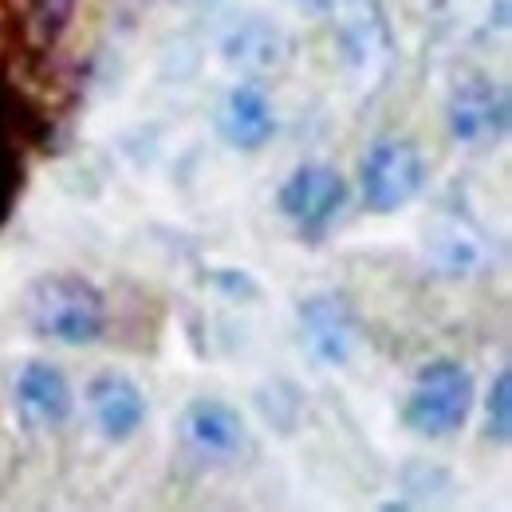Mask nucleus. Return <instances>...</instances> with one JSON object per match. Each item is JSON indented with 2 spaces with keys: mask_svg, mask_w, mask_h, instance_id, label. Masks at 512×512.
I'll return each instance as SVG.
<instances>
[{
  "mask_svg": "<svg viewBox=\"0 0 512 512\" xmlns=\"http://www.w3.org/2000/svg\"><path fill=\"white\" fill-rule=\"evenodd\" d=\"M24 320L40 339L91 347L107 331V296L79 272H48L28 288Z\"/></svg>",
  "mask_w": 512,
  "mask_h": 512,
  "instance_id": "obj_1",
  "label": "nucleus"
},
{
  "mask_svg": "<svg viewBox=\"0 0 512 512\" xmlns=\"http://www.w3.org/2000/svg\"><path fill=\"white\" fill-rule=\"evenodd\" d=\"M473 394H477V386H473L469 367H461L453 359H434L418 371L414 386L406 390L398 418L418 438H449L465 426V418L473 410Z\"/></svg>",
  "mask_w": 512,
  "mask_h": 512,
  "instance_id": "obj_2",
  "label": "nucleus"
},
{
  "mask_svg": "<svg viewBox=\"0 0 512 512\" xmlns=\"http://www.w3.org/2000/svg\"><path fill=\"white\" fill-rule=\"evenodd\" d=\"M426 182L422 150L406 138H383L375 142L359 162V193L371 213H398L410 205Z\"/></svg>",
  "mask_w": 512,
  "mask_h": 512,
  "instance_id": "obj_3",
  "label": "nucleus"
},
{
  "mask_svg": "<svg viewBox=\"0 0 512 512\" xmlns=\"http://www.w3.org/2000/svg\"><path fill=\"white\" fill-rule=\"evenodd\" d=\"M347 205V182L327 162H304L296 166L276 193V209L300 229V237H323L327 225Z\"/></svg>",
  "mask_w": 512,
  "mask_h": 512,
  "instance_id": "obj_4",
  "label": "nucleus"
},
{
  "mask_svg": "<svg viewBox=\"0 0 512 512\" xmlns=\"http://www.w3.org/2000/svg\"><path fill=\"white\" fill-rule=\"evenodd\" d=\"M446 127L461 146H489L509 130V95L493 79H465L446 103Z\"/></svg>",
  "mask_w": 512,
  "mask_h": 512,
  "instance_id": "obj_5",
  "label": "nucleus"
},
{
  "mask_svg": "<svg viewBox=\"0 0 512 512\" xmlns=\"http://www.w3.org/2000/svg\"><path fill=\"white\" fill-rule=\"evenodd\" d=\"M87 410H91V418H95V426H99V434L107 442H130L142 430L146 414H150L142 386L127 379V375H115V371L91 379Z\"/></svg>",
  "mask_w": 512,
  "mask_h": 512,
  "instance_id": "obj_6",
  "label": "nucleus"
},
{
  "mask_svg": "<svg viewBox=\"0 0 512 512\" xmlns=\"http://www.w3.org/2000/svg\"><path fill=\"white\" fill-rule=\"evenodd\" d=\"M16 410L32 430H60L75 410L67 375L56 363H28L16 375Z\"/></svg>",
  "mask_w": 512,
  "mask_h": 512,
  "instance_id": "obj_7",
  "label": "nucleus"
},
{
  "mask_svg": "<svg viewBox=\"0 0 512 512\" xmlns=\"http://www.w3.org/2000/svg\"><path fill=\"white\" fill-rule=\"evenodd\" d=\"M300 331H304V343H308L312 359H320L323 367H343L351 359L355 323L347 316L343 300H335V296L304 300L300 304Z\"/></svg>",
  "mask_w": 512,
  "mask_h": 512,
  "instance_id": "obj_8",
  "label": "nucleus"
},
{
  "mask_svg": "<svg viewBox=\"0 0 512 512\" xmlns=\"http://www.w3.org/2000/svg\"><path fill=\"white\" fill-rule=\"evenodd\" d=\"M182 438L205 457H233L245 446V418L221 398H197L182 414Z\"/></svg>",
  "mask_w": 512,
  "mask_h": 512,
  "instance_id": "obj_9",
  "label": "nucleus"
},
{
  "mask_svg": "<svg viewBox=\"0 0 512 512\" xmlns=\"http://www.w3.org/2000/svg\"><path fill=\"white\" fill-rule=\"evenodd\" d=\"M217 127L221 138L237 150H260L272 134H276V111L268 103V95L256 87V83H237L221 111H217Z\"/></svg>",
  "mask_w": 512,
  "mask_h": 512,
  "instance_id": "obj_10",
  "label": "nucleus"
},
{
  "mask_svg": "<svg viewBox=\"0 0 512 512\" xmlns=\"http://www.w3.org/2000/svg\"><path fill=\"white\" fill-rule=\"evenodd\" d=\"M485 434L493 442H509L512 438V371H501L493 386H489V398H485Z\"/></svg>",
  "mask_w": 512,
  "mask_h": 512,
  "instance_id": "obj_11",
  "label": "nucleus"
},
{
  "mask_svg": "<svg viewBox=\"0 0 512 512\" xmlns=\"http://www.w3.org/2000/svg\"><path fill=\"white\" fill-rule=\"evenodd\" d=\"M67 16H71V0H32V20L40 24V32L48 40H56L64 32Z\"/></svg>",
  "mask_w": 512,
  "mask_h": 512,
  "instance_id": "obj_12",
  "label": "nucleus"
},
{
  "mask_svg": "<svg viewBox=\"0 0 512 512\" xmlns=\"http://www.w3.org/2000/svg\"><path fill=\"white\" fill-rule=\"evenodd\" d=\"M296 4H304V8H331L335 0H296Z\"/></svg>",
  "mask_w": 512,
  "mask_h": 512,
  "instance_id": "obj_13",
  "label": "nucleus"
}]
</instances>
